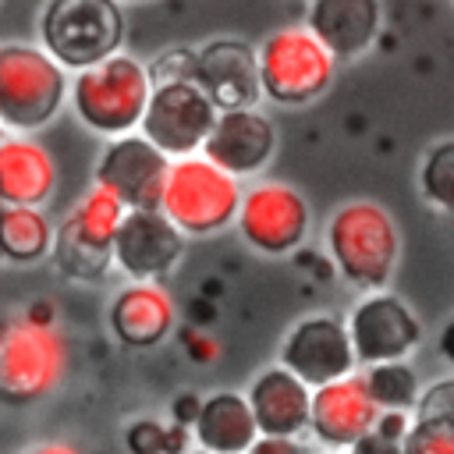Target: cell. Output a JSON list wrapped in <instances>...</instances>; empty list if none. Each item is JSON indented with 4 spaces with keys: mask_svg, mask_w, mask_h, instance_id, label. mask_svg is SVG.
I'll return each instance as SVG.
<instances>
[{
    "mask_svg": "<svg viewBox=\"0 0 454 454\" xmlns=\"http://www.w3.org/2000/svg\"><path fill=\"white\" fill-rule=\"evenodd\" d=\"M326 252L337 273L358 291L390 284L401 259V227L387 206L372 199H348L326 223Z\"/></svg>",
    "mask_w": 454,
    "mask_h": 454,
    "instance_id": "obj_1",
    "label": "cell"
},
{
    "mask_svg": "<svg viewBox=\"0 0 454 454\" xmlns=\"http://www.w3.org/2000/svg\"><path fill=\"white\" fill-rule=\"evenodd\" d=\"M149 71L138 57L117 50L82 71L67 82V99L78 114V121L96 135H128L138 128L145 99H149Z\"/></svg>",
    "mask_w": 454,
    "mask_h": 454,
    "instance_id": "obj_2",
    "label": "cell"
},
{
    "mask_svg": "<svg viewBox=\"0 0 454 454\" xmlns=\"http://www.w3.org/2000/svg\"><path fill=\"white\" fill-rule=\"evenodd\" d=\"M241 199V181L206 156L192 153L181 160H170L163 192H160V213L184 234V238H209L234 223Z\"/></svg>",
    "mask_w": 454,
    "mask_h": 454,
    "instance_id": "obj_3",
    "label": "cell"
},
{
    "mask_svg": "<svg viewBox=\"0 0 454 454\" xmlns=\"http://www.w3.org/2000/svg\"><path fill=\"white\" fill-rule=\"evenodd\" d=\"M67 103V71L32 43H0V124L14 135L46 128Z\"/></svg>",
    "mask_w": 454,
    "mask_h": 454,
    "instance_id": "obj_4",
    "label": "cell"
},
{
    "mask_svg": "<svg viewBox=\"0 0 454 454\" xmlns=\"http://www.w3.org/2000/svg\"><path fill=\"white\" fill-rule=\"evenodd\" d=\"M67 337L57 323L28 316L0 326V394L11 404H35L53 394L67 376Z\"/></svg>",
    "mask_w": 454,
    "mask_h": 454,
    "instance_id": "obj_5",
    "label": "cell"
},
{
    "mask_svg": "<svg viewBox=\"0 0 454 454\" xmlns=\"http://www.w3.org/2000/svg\"><path fill=\"white\" fill-rule=\"evenodd\" d=\"M255 71H259V92L270 103L305 106L330 89L337 74V60L305 25H284L259 43Z\"/></svg>",
    "mask_w": 454,
    "mask_h": 454,
    "instance_id": "obj_6",
    "label": "cell"
},
{
    "mask_svg": "<svg viewBox=\"0 0 454 454\" xmlns=\"http://www.w3.org/2000/svg\"><path fill=\"white\" fill-rule=\"evenodd\" d=\"M39 39L64 71H82L121 50V0H46L39 14Z\"/></svg>",
    "mask_w": 454,
    "mask_h": 454,
    "instance_id": "obj_7",
    "label": "cell"
},
{
    "mask_svg": "<svg viewBox=\"0 0 454 454\" xmlns=\"http://www.w3.org/2000/svg\"><path fill=\"white\" fill-rule=\"evenodd\" d=\"M309 223H312V209L294 184L259 181L248 192L241 188L234 227L252 252H259L266 259L291 255L305 241Z\"/></svg>",
    "mask_w": 454,
    "mask_h": 454,
    "instance_id": "obj_8",
    "label": "cell"
},
{
    "mask_svg": "<svg viewBox=\"0 0 454 454\" xmlns=\"http://www.w3.org/2000/svg\"><path fill=\"white\" fill-rule=\"evenodd\" d=\"M213 121H216V106L209 103V96L192 78H170V82H153L135 131L149 138L167 160H181L199 153Z\"/></svg>",
    "mask_w": 454,
    "mask_h": 454,
    "instance_id": "obj_9",
    "label": "cell"
},
{
    "mask_svg": "<svg viewBox=\"0 0 454 454\" xmlns=\"http://www.w3.org/2000/svg\"><path fill=\"white\" fill-rule=\"evenodd\" d=\"M355 365H376V362H397L408 358L422 340V323L411 312L404 298L394 291H365L358 305L344 319Z\"/></svg>",
    "mask_w": 454,
    "mask_h": 454,
    "instance_id": "obj_10",
    "label": "cell"
},
{
    "mask_svg": "<svg viewBox=\"0 0 454 454\" xmlns=\"http://www.w3.org/2000/svg\"><path fill=\"white\" fill-rule=\"evenodd\" d=\"M277 365L294 372L305 387H319L355 372V351H351L344 319L333 312H309L294 319L280 337Z\"/></svg>",
    "mask_w": 454,
    "mask_h": 454,
    "instance_id": "obj_11",
    "label": "cell"
},
{
    "mask_svg": "<svg viewBox=\"0 0 454 454\" xmlns=\"http://www.w3.org/2000/svg\"><path fill=\"white\" fill-rule=\"evenodd\" d=\"M184 252V234L160 209H128L110 241V259L128 280H163Z\"/></svg>",
    "mask_w": 454,
    "mask_h": 454,
    "instance_id": "obj_12",
    "label": "cell"
},
{
    "mask_svg": "<svg viewBox=\"0 0 454 454\" xmlns=\"http://www.w3.org/2000/svg\"><path fill=\"white\" fill-rule=\"evenodd\" d=\"M170 160L138 131L114 135L96 160V184L114 192L128 209H156Z\"/></svg>",
    "mask_w": 454,
    "mask_h": 454,
    "instance_id": "obj_13",
    "label": "cell"
},
{
    "mask_svg": "<svg viewBox=\"0 0 454 454\" xmlns=\"http://www.w3.org/2000/svg\"><path fill=\"white\" fill-rule=\"evenodd\" d=\"M273 153H277V128L255 106L216 110V121L199 145V156H206L209 163H216L234 177L259 174L273 160Z\"/></svg>",
    "mask_w": 454,
    "mask_h": 454,
    "instance_id": "obj_14",
    "label": "cell"
},
{
    "mask_svg": "<svg viewBox=\"0 0 454 454\" xmlns=\"http://www.w3.org/2000/svg\"><path fill=\"white\" fill-rule=\"evenodd\" d=\"M376 404L362 383V372L337 376L312 387L309 394V429L326 450H348L376 422Z\"/></svg>",
    "mask_w": 454,
    "mask_h": 454,
    "instance_id": "obj_15",
    "label": "cell"
},
{
    "mask_svg": "<svg viewBox=\"0 0 454 454\" xmlns=\"http://www.w3.org/2000/svg\"><path fill=\"white\" fill-rule=\"evenodd\" d=\"M192 82L209 96L216 110H238L259 103L255 50L245 39H209L195 50Z\"/></svg>",
    "mask_w": 454,
    "mask_h": 454,
    "instance_id": "obj_16",
    "label": "cell"
},
{
    "mask_svg": "<svg viewBox=\"0 0 454 454\" xmlns=\"http://www.w3.org/2000/svg\"><path fill=\"white\" fill-rule=\"evenodd\" d=\"M110 333L131 348V351H149L163 344L174 326H177V305L163 280H128L106 309Z\"/></svg>",
    "mask_w": 454,
    "mask_h": 454,
    "instance_id": "obj_17",
    "label": "cell"
},
{
    "mask_svg": "<svg viewBox=\"0 0 454 454\" xmlns=\"http://www.w3.org/2000/svg\"><path fill=\"white\" fill-rule=\"evenodd\" d=\"M383 25L380 0H309L305 28L326 46L333 60L362 57Z\"/></svg>",
    "mask_w": 454,
    "mask_h": 454,
    "instance_id": "obj_18",
    "label": "cell"
},
{
    "mask_svg": "<svg viewBox=\"0 0 454 454\" xmlns=\"http://www.w3.org/2000/svg\"><path fill=\"white\" fill-rule=\"evenodd\" d=\"M309 394L294 372L284 365H266L255 372V380L245 390V401L252 408L255 429L266 436H301L309 429Z\"/></svg>",
    "mask_w": 454,
    "mask_h": 454,
    "instance_id": "obj_19",
    "label": "cell"
},
{
    "mask_svg": "<svg viewBox=\"0 0 454 454\" xmlns=\"http://www.w3.org/2000/svg\"><path fill=\"white\" fill-rule=\"evenodd\" d=\"M57 192V160L32 135L0 142V206H43Z\"/></svg>",
    "mask_w": 454,
    "mask_h": 454,
    "instance_id": "obj_20",
    "label": "cell"
},
{
    "mask_svg": "<svg viewBox=\"0 0 454 454\" xmlns=\"http://www.w3.org/2000/svg\"><path fill=\"white\" fill-rule=\"evenodd\" d=\"M188 433L192 443L209 454H245L248 443L259 436L252 408L238 390H213L209 397H202Z\"/></svg>",
    "mask_w": 454,
    "mask_h": 454,
    "instance_id": "obj_21",
    "label": "cell"
},
{
    "mask_svg": "<svg viewBox=\"0 0 454 454\" xmlns=\"http://www.w3.org/2000/svg\"><path fill=\"white\" fill-rule=\"evenodd\" d=\"M53 223L43 206H0V259L32 266L50 259Z\"/></svg>",
    "mask_w": 454,
    "mask_h": 454,
    "instance_id": "obj_22",
    "label": "cell"
},
{
    "mask_svg": "<svg viewBox=\"0 0 454 454\" xmlns=\"http://www.w3.org/2000/svg\"><path fill=\"white\" fill-rule=\"evenodd\" d=\"M362 369H365L362 383H365V390H369V397L380 411H411L415 408L422 383H419L415 369L404 358L376 362V365H362Z\"/></svg>",
    "mask_w": 454,
    "mask_h": 454,
    "instance_id": "obj_23",
    "label": "cell"
},
{
    "mask_svg": "<svg viewBox=\"0 0 454 454\" xmlns=\"http://www.w3.org/2000/svg\"><path fill=\"white\" fill-rule=\"evenodd\" d=\"M124 213H128V206H124L114 192H106L103 184H92V188L74 202V209L67 213V220H71V227H74L85 241H92L96 248H110V241H114L117 223H121Z\"/></svg>",
    "mask_w": 454,
    "mask_h": 454,
    "instance_id": "obj_24",
    "label": "cell"
},
{
    "mask_svg": "<svg viewBox=\"0 0 454 454\" xmlns=\"http://www.w3.org/2000/svg\"><path fill=\"white\" fill-rule=\"evenodd\" d=\"M50 255L57 259L60 273L71 277V280H103L106 270L114 266L110 248H96L92 241H85V238L71 227V220H64V223L53 231V248H50Z\"/></svg>",
    "mask_w": 454,
    "mask_h": 454,
    "instance_id": "obj_25",
    "label": "cell"
},
{
    "mask_svg": "<svg viewBox=\"0 0 454 454\" xmlns=\"http://www.w3.org/2000/svg\"><path fill=\"white\" fill-rule=\"evenodd\" d=\"M419 192L436 209L454 206V138H440L419 163Z\"/></svg>",
    "mask_w": 454,
    "mask_h": 454,
    "instance_id": "obj_26",
    "label": "cell"
},
{
    "mask_svg": "<svg viewBox=\"0 0 454 454\" xmlns=\"http://www.w3.org/2000/svg\"><path fill=\"white\" fill-rule=\"evenodd\" d=\"M401 454H454V419L411 415V426L401 436Z\"/></svg>",
    "mask_w": 454,
    "mask_h": 454,
    "instance_id": "obj_27",
    "label": "cell"
},
{
    "mask_svg": "<svg viewBox=\"0 0 454 454\" xmlns=\"http://www.w3.org/2000/svg\"><path fill=\"white\" fill-rule=\"evenodd\" d=\"M124 447L128 454H167V422L160 419H131L124 429Z\"/></svg>",
    "mask_w": 454,
    "mask_h": 454,
    "instance_id": "obj_28",
    "label": "cell"
},
{
    "mask_svg": "<svg viewBox=\"0 0 454 454\" xmlns=\"http://www.w3.org/2000/svg\"><path fill=\"white\" fill-rule=\"evenodd\" d=\"M192 60L195 50H167L153 64H145L149 82H170V78H192Z\"/></svg>",
    "mask_w": 454,
    "mask_h": 454,
    "instance_id": "obj_29",
    "label": "cell"
},
{
    "mask_svg": "<svg viewBox=\"0 0 454 454\" xmlns=\"http://www.w3.org/2000/svg\"><path fill=\"white\" fill-rule=\"evenodd\" d=\"M245 454H309V450H305V443L298 436H266V433H259L248 443Z\"/></svg>",
    "mask_w": 454,
    "mask_h": 454,
    "instance_id": "obj_30",
    "label": "cell"
},
{
    "mask_svg": "<svg viewBox=\"0 0 454 454\" xmlns=\"http://www.w3.org/2000/svg\"><path fill=\"white\" fill-rule=\"evenodd\" d=\"M408 426H411V411H376V422H372V429H376L380 436L397 440V443H401V436L408 433Z\"/></svg>",
    "mask_w": 454,
    "mask_h": 454,
    "instance_id": "obj_31",
    "label": "cell"
},
{
    "mask_svg": "<svg viewBox=\"0 0 454 454\" xmlns=\"http://www.w3.org/2000/svg\"><path fill=\"white\" fill-rule=\"evenodd\" d=\"M348 454H401V443L380 436L376 429H369L365 436H358V440L348 447Z\"/></svg>",
    "mask_w": 454,
    "mask_h": 454,
    "instance_id": "obj_32",
    "label": "cell"
},
{
    "mask_svg": "<svg viewBox=\"0 0 454 454\" xmlns=\"http://www.w3.org/2000/svg\"><path fill=\"white\" fill-rule=\"evenodd\" d=\"M188 355L195 362H213L220 355V344L213 337H206V333H188Z\"/></svg>",
    "mask_w": 454,
    "mask_h": 454,
    "instance_id": "obj_33",
    "label": "cell"
},
{
    "mask_svg": "<svg viewBox=\"0 0 454 454\" xmlns=\"http://www.w3.org/2000/svg\"><path fill=\"white\" fill-rule=\"evenodd\" d=\"M199 394H181L177 401H174V411H170V422H177V426H192V419H195V411H199Z\"/></svg>",
    "mask_w": 454,
    "mask_h": 454,
    "instance_id": "obj_34",
    "label": "cell"
},
{
    "mask_svg": "<svg viewBox=\"0 0 454 454\" xmlns=\"http://www.w3.org/2000/svg\"><path fill=\"white\" fill-rule=\"evenodd\" d=\"M25 454H85V450L74 447V443H67V440H50V443H35V447H28Z\"/></svg>",
    "mask_w": 454,
    "mask_h": 454,
    "instance_id": "obj_35",
    "label": "cell"
},
{
    "mask_svg": "<svg viewBox=\"0 0 454 454\" xmlns=\"http://www.w3.org/2000/svg\"><path fill=\"white\" fill-rule=\"evenodd\" d=\"M4 135H7V128H4V124H0V142H4Z\"/></svg>",
    "mask_w": 454,
    "mask_h": 454,
    "instance_id": "obj_36",
    "label": "cell"
},
{
    "mask_svg": "<svg viewBox=\"0 0 454 454\" xmlns=\"http://www.w3.org/2000/svg\"><path fill=\"white\" fill-rule=\"evenodd\" d=\"M188 454H209V450H199V447H195V450H188Z\"/></svg>",
    "mask_w": 454,
    "mask_h": 454,
    "instance_id": "obj_37",
    "label": "cell"
},
{
    "mask_svg": "<svg viewBox=\"0 0 454 454\" xmlns=\"http://www.w3.org/2000/svg\"><path fill=\"white\" fill-rule=\"evenodd\" d=\"M326 454H348V450H326Z\"/></svg>",
    "mask_w": 454,
    "mask_h": 454,
    "instance_id": "obj_38",
    "label": "cell"
},
{
    "mask_svg": "<svg viewBox=\"0 0 454 454\" xmlns=\"http://www.w3.org/2000/svg\"><path fill=\"white\" fill-rule=\"evenodd\" d=\"M124 4H138V0H124Z\"/></svg>",
    "mask_w": 454,
    "mask_h": 454,
    "instance_id": "obj_39",
    "label": "cell"
}]
</instances>
